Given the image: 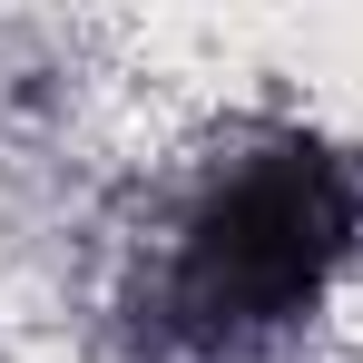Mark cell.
I'll return each instance as SVG.
<instances>
[{
	"mask_svg": "<svg viewBox=\"0 0 363 363\" xmlns=\"http://www.w3.org/2000/svg\"><path fill=\"white\" fill-rule=\"evenodd\" d=\"M354 236H363L354 157L314 138H275L186 206L177 255H167V324L206 354L255 344L334 285Z\"/></svg>",
	"mask_w": 363,
	"mask_h": 363,
	"instance_id": "obj_1",
	"label": "cell"
}]
</instances>
